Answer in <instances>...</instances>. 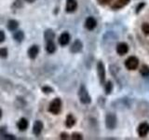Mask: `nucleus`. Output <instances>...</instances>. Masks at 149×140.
I'll use <instances>...</instances> for the list:
<instances>
[{"label":"nucleus","mask_w":149,"mask_h":140,"mask_svg":"<svg viewBox=\"0 0 149 140\" xmlns=\"http://www.w3.org/2000/svg\"><path fill=\"white\" fill-rule=\"evenodd\" d=\"M74 123H76V119L74 118V116L72 114H69L67 116V118H66V121H65V124H66L67 127L71 128V127H73V126L74 125Z\"/></svg>","instance_id":"18"},{"label":"nucleus","mask_w":149,"mask_h":140,"mask_svg":"<svg viewBox=\"0 0 149 140\" xmlns=\"http://www.w3.org/2000/svg\"><path fill=\"white\" fill-rule=\"evenodd\" d=\"M45 39L46 41L48 42V41H53L54 39V37H55V34H54V32L52 30H50V29H48V30H46L45 32Z\"/></svg>","instance_id":"17"},{"label":"nucleus","mask_w":149,"mask_h":140,"mask_svg":"<svg viewBox=\"0 0 149 140\" xmlns=\"http://www.w3.org/2000/svg\"><path fill=\"white\" fill-rule=\"evenodd\" d=\"M97 25V22L93 17H88L85 22V27L88 30H93Z\"/></svg>","instance_id":"9"},{"label":"nucleus","mask_w":149,"mask_h":140,"mask_svg":"<svg viewBox=\"0 0 149 140\" xmlns=\"http://www.w3.org/2000/svg\"><path fill=\"white\" fill-rule=\"evenodd\" d=\"M46 50L48 51L49 53H53L54 51L56 50V46H55L53 41H48V42H47Z\"/></svg>","instance_id":"19"},{"label":"nucleus","mask_w":149,"mask_h":140,"mask_svg":"<svg viewBox=\"0 0 149 140\" xmlns=\"http://www.w3.org/2000/svg\"><path fill=\"white\" fill-rule=\"evenodd\" d=\"M97 71H98V76L100 78V82L104 83L105 80V69L104 65L102 62H99L97 64Z\"/></svg>","instance_id":"5"},{"label":"nucleus","mask_w":149,"mask_h":140,"mask_svg":"<svg viewBox=\"0 0 149 140\" xmlns=\"http://www.w3.org/2000/svg\"><path fill=\"white\" fill-rule=\"evenodd\" d=\"M28 125H29V123H28L27 120L24 118H22L17 123V126H18V128L20 131H25L28 128Z\"/></svg>","instance_id":"14"},{"label":"nucleus","mask_w":149,"mask_h":140,"mask_svg":"<svg viewBox=\"0 0 149 140\" xmlns=\"http://www.w3.org/2000/svg\"><path fill=\"white\" fill-rule=\"evenodd\" d=\"M1 117H2V110L0 109V119H1Z\"/></svg>","instance_id":"31"},{"label":"nucleus","mask_w":149,"mask_h":140,"mask_svg":"<svg viewBox=\"0 0 149 140\" xmlns=\"http://www.w3.org/2000/svg\"><path fill=\"white\" fill-rule=\"evenodd\" d=\"M129 51V47L128 45L122 42V43H119L116 47V52H118L119 55H124Z\"/></svg>","instance_id":"11"},{"label":"nucleus","mask_w":149,"mask_h":140,"mask_svg":"<svg viewBox=\"0 0 149 140\" xmlns=\"http://www.w3.org/2000/svg\"><path fill=\"white\" fill-rule=\"evenodd\" d=\"M112 89H113V85H112L111 82H107L106 86H105V92L107 94H109V93L112 92Z\"/></svg>","instance_id":"24"},{"label":"nucleus","mask_w":149,"mask_h":140,"mask_svg":"<svg viewBox=\"0 0 149 140\" xmlns=\"http://www.w3.org/2000/svg\"><path fill=\"white\" fill-rule=\"evenodd\" d=\"M61 109H62V101H61L60 98H55V99L50 103L49 111L54 115H57L60 113Z\"/></svg>","instance_id":"2"},{"label":"nucleus","mask_w":149,"mask_h":140,"mask_svg":"<svg viewBox=\"0 0 149 140\" xmlns=\"http://www.w3.org/2000/svg\"><path fill=\"white\" fill-rule=\"evenodd\" d=\"M42 91H43V92H45V93H49V92H53L52 88H50L49 86H44L43 88H42Z\"/></svg>","instance_id":"25"},{"label":"nucleus","mask_w":149,"mask_h":140,"mask_svg":"<svg viewBox=\"0 0 149 140\" xmlns=\"http://www.w3.org/2000/svg\"><path fill=\"white\" fill-rule=\"evenodd\" d=\"M39 52V48H38V46H36V45H33L31 46L29 50H28V56L31 58V59H36V56L37 54H38Z\"/></svg>","instance_id":"10"},{"label":"nucleus","mask_w":149,"mask_h":140,"mask_svg":"<svg viewBox=\"0 0 149 140\" xmlns=\"http://www.w3.org/2000/svg\"><path fill=\"white\" fill-rule=\"evenodd\" d=\"M77 8V0H66V11L71 13L74 12Z\"/></svg>","instance_id":"8"},{"label":"nucleus","mask_w":149,"mask_h":140,"mask_svg":"<svg viewBox=\"0 0 149 140\" xmlns=\"http://www.w3.org/2000/svg\"><path fill=\"white\" fill-rule=\"evenodd\" d=\"M129 2H130V0H118V1H116V3L112 6V8L113 9L121 8L125 7Z\"/></svg>","instance_id":"15"},{"label":"nucleus","mask_w":149,"mask_h":140,"mask_svg":"<svg viewBox=\"0 0 149 140\" xmlns=\"http://www.w3.org/2000/svg\"><path fill=\"white\" fill-rule=\"evenodd\" d=\"M112 0H98V2L102 5H105V4H108L109 2H111Z\"/></svg>","instance_id":"28"},{"label":"nucleus","mask_w":149,"mask_h":140,"mask_svg":"<svg viewBox=\"0 0 149 140\" xmlns=\"http://www.w3.org/2000/svg\"><path fill=\"white\" fill-rule=\"evenodd\" d=\"M68 135H67V134H64V133H63L62 134H61V138L62 139H67L68 137Z\"/></svg>","instance_id":"29"},{"label":"nucleus","mask_w":149,"mask_h":140,"mask_svg":"<svg viewBox=\"0 0 149 140\" xmlns=\"http://www.w3.org/2000/svg\"><path fill=\"white\" fill-rule=\"evenodd\" d=\"M5 38H6V36H5V33L3 31H0V43L5 41Z\"/></svg>","instance_id":"27"},{"label":"nucleus","mask_w":149,"mask_h":140,"mask_svg":"<svg viewBox=\"0 0 149 140\" xmlns=\"http://www.w3.org/2000/svg\"><path fill=\"white\" fill-rule=\"evenodd\" d=\"M43 130V123L41 120H36L33 126V133L35 135H39Z\"/></svg>","instance_id":"7"},{"label":"nucleus","mask_w":149,"mask_h":140,"mask_svg":"<svg viewBox=\"0 0 149 140\" xmlns=\"http://www.w3.org/2000/svg\"><path fill=\"white\" fill-rule=\"evenodd\" d=\"M8 50L6 48L0 49V58H7L8 57Z\"/></svg>","instance_id":"23"},{"label":"nucleus","mask_w":149,"mask_h":140,"mask_svg":"<svg viewBox=\"0 0 149 140\" xmlns=\"http://www.w3.org/2000/svg\"><path fill=\"white\" fill-rule=\"evenodd\" d=\"M149 133V124L146 123H143L138 127V134L141 137H146Z\"/></svg>","instance_id":"6"},{"label":"nucleus","mask_w":149,"mask_h":140,"mask_svg":"<svg viewBox=\"0 0 149 140\" xmlns=\"http://www.w3.org/2000/svg\"><path fill=\"white\" fill-rule=\"evenodd\" d=\"M78 96H79V100L82 103V104H90L91 101V98L88 94V92L87 91L86 87L84 85H81L80 89H79V92H78Z\"/></svg>","instance_id":"1"},{"label":"nucleus","mask_w":149,"mask_h":140,"mask_svg":"<svg viewBox=\"0 0 149 140\" xmlns=\"http://www.w3.org/2000/svg\"><path fill=\"white\" fill-rule=\"evenodd\" d=\"M142 30L144 33V35L149 36V23L148 22H144L142 25Z\"/></svg>","instance_id":"22"},{"label":"nucleus","mask_w":149,"mask_h":140,"mask_svg":"<svg viewBox=\"0 0 149 140\" xmlns=\"http://www.w3.org/2000/svg\"><path fill=\"white\" fill-rule=\"evenodd\" d=\"M82 47H83L82 42L80 40L77 39L73 43V45L71 46V49H70V50H71V51H72L73 53H77V52H79V51L82 50Z\"/></svg>","instance_id":"13"},{"label":"nucleus","mask_w":149,"mask_h":140,"mask_svg":"<svg viewBox=\"0 0 149 140\" xmlns=\"http://www.w3.org/2000/svg\"><path fill=\"white\" fill-rule=\"evenodd\" d=\"M105 124H106V127L108 129H115V127L116 126V116L112 113L107 114L105 118Z\"/></svg>","instance_id":"4"},{"label":"nucleus","mask_w":149,"mask_h":140,"mask_svg":"<svg viewBox=\"0 0 149 140\" xmlns=\"http://www.w3.org/2000/svg\"><path fill=\"white\" fill-rule=\"evenodd\" d=\"M139 65V60L135 56H130L125 62V66L129 70H135Z\"/></svg>","instance_id":"3"},{"label":"nucleus","mask_w":149,"mask_h":140,"mask_svg":"<svg viewBox=\"0 0 149 140\" xmlns=\"http://www.w3.org/2000/svg\"><path fill=\"white\" fill-rule=\"evenodd\" d=\"M140 72H141V74L143 77H149V67L147 65L143 64L141 67V69H140Z\"/></svg>","instance_id":"21"},{"label":"nucleus","mask_w":149,"mask_h":140,"mask_svg":"<svg viewBox=\"0 0 149 140\" xmlns=\"http://www.w3.org/2000/svg\"><path fill=\"white\" fill-rule=\"evenodd\" d=\"M13 37H14V39H15L16 41L22 42L23 40V38H24V34H23L22 31H17V32L14 33Z\"/></svg>","instance_id":"20"},{"label":"nucleus","mask_w":149,"mask_h":140,"mask_svg":"<svg viewBox=\"0 0 149 140\" xmlns=\"http://www.w3.org/2000/svg\"><path fill=\"white\" fill-rule=\"evenodd\" d=\"M72 139H82V135L80 134H78V133H74L72 134Z\"/></svg>","instance_id":"26"},{"label":"nucleus","mask_w":149,"mask_h":140,"mask_svg":"<svg viewBox=\"0 0 149 140\" xmlns=\"http://www.w3.org/2000/svg\"><path fill=\"white\" fill-rule=\"evenodd\" d=\"M69 41H70V35L68 34L67 32L63 33V34L61 35L60 37H59V43H60V45H62V46L67 45L69 43Z\"/></svg>","instance_id":"12"},{"label":"nucleus","mask_w":149,"mask_h":140,"mask_svg":"<svg viewBox=\"0 0 149 140\" xmlns=\"http://www.w3.org/2000/svg\"><path fill=\"white\" fill-rule=\"evenodd\" d=\"M26 2H28V3H33V2H35L36 0H25Z\"/></svg>","instance_id":"30"},{"label":"nucleus","mask_w":149,"mask_h":140,"mask_svg":"<svg viewBox=\"0 0 149 140\" xmlns=\"http://www.w3.org/2000/svg\"><path fill=\"white\" fill-rule=\"evenodd\" d=\"M19 26V22L15 20H9L8 22V29L10 31H15Z\"/></svg>","instance_id":"16"}]
</instances>
